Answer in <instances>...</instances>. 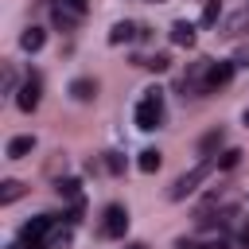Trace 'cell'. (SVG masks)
Listing matches in <instances>:
<instances>
[{
  "mask_svg": "<svg viewBox=\"0 0 249 249\" xmlns=\"http://www.w3.org/2000/svg\"><path fill=\"white\" fill-rule=\"evenodd\" d=\"M171 43H175V47H195V27H191L187 19L171 23Z\"/></svg>",
  "mask_w": 249,
  "mask_h": 249,
  "instance_id": "11",
  "label": "cell"
},
{
  "mask_svg": "<svg viewBox=\"0 0 249 249\" xmlns=\"http://www.w3.org/2000/svg\"><path fill=\"white\" fill-rule=\"evenodd\" d=\"M8 249H23V245H8Z\"/></svg>",
  "mask_w": 249,
  "mask_h": 249,
  "instance_id": "28",
  "label": "cell"
},
{
  "mask_svg": "<svg viewBox=\"0 0 249 249\" xmlns=\"http://www.w3.org/2000/svg\"><path fill=\"white\" fill-rule=\"evenodd\" d=\"M237 245H241V249H249V226H241V233H237Z\"/></svg>",
  "mask_w": 249,
  "mask_h": 249,
  "instance_id": "25",
  "label": "cell"
},
{
  "mask_svg": "<svg viewBox=\"0 0 249 249\" xmlns=\"http://www.w3.org/2000/svg\"><path fill=\"white\" fill-rule=\"evenodd\" d=\"M218 160V171H230V167H237L241 163V148H226L222 156H214Z\"/></svg>",
  "mask_w": 249,
  "mask_h": 249,
  "instance_id": "17",
  "label": "cell"
},
{
  "mask_svg": "<svg viewBox=\"0 0 249 249\" xmlns=\"http://www.w3.org/2000/svg\"><path fill=\"white\" fill-rule=\"evenodd\" d=\"M233 66H237V62H210V70H206V89H222V86L233 78Z\"/></svg>",
  "mask_w": 249,
  "mask_h": 249,
  "instance_id": "6",
  "label": "cell"
},
{
  "mask_svg": "<svg viewBox=\"0 0 249 249\" xmlns=\"http://www.w3.org/2000/svg\"><path fill=\"white\" fill-rule=\"evenodd\" d=\"M218 19H222V4H218V0H206V8H202V23L214 27Z\"/></svg>",
  "mask_w": 249,
  "mask_h": 249,
  "instance_id": "18",
  "label": "cell"
},
{
  "mask_svg": "<svg viewBox=\"0 0 249 249\" xmlns=\"http://www.w3.org/2000/svg\"><path fill=\"white\" fill-rule=\"evenodd\" d=\"M43 43H47V31H43V27H27V31L19 35V47H23V51H31V54H35Z\"/></svg>",
  "mask_w": 249,
  "mask_h": 249,
  "instance_id": "13",
  "label": "cell"
},
{
  "mask_svg": "<svg viewBox=\"0 0 249 249\" xmlns=\"http://www.w3.org/2000/svg\"><path fill=\"white\" fill-rule=\"evenodd\" d=\"M4 93H16V74L4 70Z\"/></svg>",
  "mask_w": 249,
  "mask_h": 249,
  "instance_id": "24",
  "label": "cell"
},
{
  "mask_svg": "<svg viewBox=\"0 0 249 249\" xmlns=\"http://www.w3.org/2000/svg\"><path fill=\"white\" fill-rule=\"evenodd\" d=\"M23 191H27V187H23L19 179H4V183H0V206H12L16 198H23Z\"/></svg>",
  "mask_w": 249,
  "mask_h": 249,
  "instance_id": "12",
  "label": "cell"
},
{
  "mask_svg": "<svg viewBox=\"0 0 249 249\" xmlns=\"http://www.w3.org/2000/svg\"><path fill=\"white\" fill-rule=\"evenodd\" d=\"M31 148H35V136H12L8 148H4V156L8 160H23V156H31Z\"/></svg>",
  "mask_w": 249,
  "mask_h": 249,
  "instance_id": "9",
  "label": "cell"
},
{
  "mask_svg": "<svg viewBox=\"0 0 249 249\" xmlns=\"http://www.w3.org/2000/svg\"><path fill=\"white\" fill-rule=\"evenodd\" d=\"M136 62H140V66H148V70H156V74L171 66V58H167V54H152V58H136Z\"/></svg>",
  "mask_w": 249,
  "mask_h": 249,
  "instance_id": "19",
  "label": "cell"
},
{
  "mask_svg": "<svg viewBox=\"0 0 249 249\" xmlns=\"http://www.w3.org/2000/svg\"><path fill=\"white\" fill-rule=\"evenodd\" d=\"M124 230H128V210H124L121 202L105 206V222H101V233H105V237H124Z\"/></svg>",
  "mask_w": 249,
  "mask_h": 249,
  "instance_id": "4",
  "label": "cell"
},
{
  "mask_svg": "<svg viewBox=\"0 0 249 249\" xmlns=\"http://www.w3.org/2000/svg\"><path fill=\"white\" fill-rule=\"evenodd\" d=\"M160 121H163V93L152 86V89H144V97L136 105V128L152 132V128H160Z\"/></svg>",
  "mask_w": 249,
  "mask_h": 249,
  "instance_id": "2",
  "label": "cell"
},
{
  "mask_svg": "<svg viewBox=\"0 0 249 249\" xmlns=\"http://www.w3.org/2000/svg\"><path fill=\"white\" fill-rule=\"evenodd\" d=\"M128 249H144V245H128Z\"/></svg>",
  "mask_w": 249,
  "mask_h": 249,
  "instance_id": "27",
  "label": "cell"
},
{
  "mask_svg": "<svg viewBox=\"0 0 249 249\" xmlns=\"http://www.w3.org/2000/svg\"><path fill=\"white\" fill-rule=\"evenodd\" d=\"M160 163H163V156H160L156 148H144V152H140V160H136V167H140L144 175H152V171H160Z\"/></svg>",
  "mask_w": 249,
  "mask_h": 249,
  "instance_id": "14",
  "label": "cell"
},
{
  "mask_svg": "<svg viewBox=\"0 0 249 249\" xmlns=\"http://www.w3.org/2000/svg\"><path fill=\"white\" fill-rule=\"evenodd\" d=\"M237 62H245V66H249V47H245V51L237 54Z\"/></svg>",
  "mask_w": 249,
  "mask_h": 249,
  "instance_id": "26",
  "label": "cell"
},
{
  "mask_svg": "<svg viewBox=\"0 0 249 249\" xmlns=\"http://www.w3.org/2000/svg\"><path fill=\"white\" fill-rule=\"evenodd\" d=\"M82 214H86V202H82V198H74V202H70V214H66V226H78V222H82Z\"/></svg>",
  "mask_w": 249,
  "mask_h": 249,
  "instance_id": "21",
  "label": "cell"
},
{
  "mask_svg": "<svg viewBox=\"0 0 249 249\" xmlns=\"http://www.w3.org/2000/svg\"><path fill=\"white\" fill-rule=\"evenodd\" d=\"M70 97L74 101H93L97 97V82L93 78H74L70 82Z\"/></svg>",
  "mask_w": 249,
  "mask_h": 249,
  "instance_id": "8",
  "label": "cell"
},
{
  "mask_svg": "<svg viewBox=\"0 0 249 249\" xmlns=\"http://www.w3.org/2000/svg\"><path fill=\"white\" fill-rule=\"evenodd\" d=\"M51 16H54V27H62V31H74V23H78V12H70L66 4H58Z\"/></svg>",
  "mask_w": 249,
  "mask_h": 249,
  "instance_id": "15",
  "label": "cell"
},
{
  "mask_svg": "<svg viewBox=\"0 0 249 249\" xmlns=\"http://www.w3.org/2000/svg\"><path fill=\"white\" fill-rule=\"evenodd\" d=\"M105 171H109V175H121V171H124V156L105 152Z\"/></svg>",
  "mask_w": 249,
  "mask_h": 249,
  "instance_id": "20",
  "label": "cell"
},
{
  "mask_svg": "<svg viewBox=\"0 0 249 249\" xmlns=\"http://www.w3.org/2000/svg\"><path fill=\"white\" fill-rule=\"evenodd\" d=\"M222 144H226V128H210V132L198 140V156H214Z\"/></svg>",
  "mask_w": 249,
  "mask_h": 249,
  "instance_id": "10",
  "label": "cell"
},
{
  "mask_svg": "<svg viewBox=\"0 0 249 249\" xmlns=\"http://www.w3.org/2000/svg\"><path fill=\"white\" fill-rule=\"evenodd\" d=\"M175 249H210V245H198L195 237H179V241H175Z\"/></svg>",
  "mask_w": 249,
  "mask_h": 249,
  "instance_id": "22",
  "label": "cell"
},
{
  "mask_svg": "<svg viewBox=\"0 0 249 249\" xmlns=\"http://www.w3.org/2000/svg\"><path fill=\"white\" fill-rule=\"evenodd\" d=\"M214 167H218V160H214V156H202V163H195L191 171H183V175L167 187V198H171V202H183L187 195H195V191H198V183H206V179H210V171H214Z\"/></svg>",
  "mask_w": 249,
  "mask_h": 249,
  "instance_id": "1",
  "label": "cell"
},
{
  "mask_svg": "<svg viewBox=\"0 0 249 249\" xmlns=\"http://www.w3.org/2000/svg\"><path fill=\"white\" fill-rule=\"evenodd\" d=\"M136 35H140V27H136V23H128V19H121V23H113L109 43H113V47H121V43H132Z\"/></svg>",
  "mask_w": 249,
  "mask_h": 249,
  "instance_id": "7",
  "label": "cell"
},
{
  "mask_svg": "<svg viewBox=\"0 0 249 249\" xmlns=\"http://www.w3.org/2000/svg\"><path fill=\"white\" fill-rule=\"evenodd\" d=\"M156 4H163V0H156Z\"/></svg>",
  "mask_w": 249,
  "mask_h": 249,
  "instance_id": "30",
  "label": "cell"
},
{
  "mask_svg": "<svg viewBox=\"0 0 249 249\" xmlns=\"http://www.w3.org/2000/svg\"><path fill=\"white\" fill-rule=\"evenodd\" d=\"M70 12H78V16H86V8H89V0H62Z\"/></svg>",
  "mask_w": 249,
  "mask_h": 249,
  "instance_id": "23",
  "label": "cell"
},
{
  "mask_svg": "<svg viewBox=\"0 0 249 249\" xmlns=\"http://www.w3.org/2000/svg\"><path fill=\"white\" fill-rule=\"evenodd\" d=\"M245 124H249V109H245Z\"/></svg>",
  "mask_w": 249,
  "mask_h": 249,
  "instance_id": "29",
  "label": "cell"
},
{
  "mask_svg": "<svg viewBox=\"0 0 249 249\" xmlns=\"http://www.w3.org/2000/svg\"><path fill=\"white\" fill-rule=\"evenodd\" d=\"M51 230H54V218L51 214H39V218H31L19 230V245L23 249H51Z\"/></svg>",
  "mask_w": 249,
  "mask_h": 249,
  "instance_id": "3",
  "label": "cell"
},
{
  "mask_svg": "<svg viewBox=\"0 0 249 249\" xmlns=\"http://www.w3.org/2000/svg\"><path fill=\"white\" fill-rule=\"evenodd\" d=\"M54 191H58V198H66V202L82 198V183H78V179H58V183H54Z\"/></svg>",
  "mask_w": 249,
  "mask_h": 249,
  "instance_id": "16",
  "label": "cell"
},
{
  "mask_svg": "<svg viewBox=\"0 0 249 249\" xmlns=\"http://www.w3.org/2000/svg\"><path fill=\"white\" fill-rule=\"evenodd\" d=\"M39 93H43V86H39V78L31 74V78L16 89V105H19L23 113H35V109H39Z\"/></svg>",
  "mask_w": 249,
  "mask_h": 249,
  "instance_id": "5",
  "label": "cell"
}]
</instances>
